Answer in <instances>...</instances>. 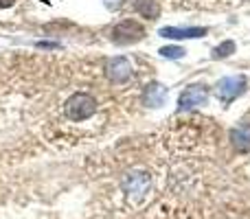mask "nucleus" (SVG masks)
<instances>
[{"label":"nucleus","mask_w":250,"mask_h":219,"mask_svg":"<svg viewBox=\"0 0 250 219\" xmlns=\"http://www.w3.org/2000/svg\"><path fill=\"white\" fill-rule=\"evenodd\" d=\"M64 112L70 120H86L97 112V99L88 92H77L64 105Z\"/></svg>","instance_id":"1"},{"label":"nucleus","mask_w":250,"mask_h":219,"mask_svg":"<svg viewBox=\"0 0 250 219\" xmlns=\"http://www.w3.org/2000/svg\"><path fill=\"white\" fill-rule=\"evenodd\" d=\"M145 29L138 24L136 20H123L121 24H117L112 29V42L117 44H134L138 40H143Z\"/></svg>","instance_id":"2"},{"label":"nucleus","mask_w":250,"mask_h":219,"mask_svg":"<svg viewBox=\"0 0 250 219\" xmlns=\"http://www.w3.org/2000/svg\"><path fill=\"white\" fill-rule=\"evenodd\" d=\"M244 90H246V79L244 77H224V79H220V83L215 88L217 99L222 103H230L239 95H244Z\"/></svg>","instance_id":"3"},{"label":"nucleus","mask_w":250,"mask_h":219,"mask_svg":"<svg viewBox=\"0 0 250 219\" xmlns=\"http://www.w3.org/2000/svg\"><path fill=\"white\" fill-rule=\"evenodd\" d=\"M208 99V90L207 86H200V83H193V86L185 88V92L178 99V110H193L198 105H204Z\"/></svg>","instance_id":"4"},{"label":"nucleus","mask_w":250,"mask_h":219,"mask_svg":"<svg viewBox=\"0 0 250 219\" xmlns=\"http://www.w3.org/2000/svg\"><path fill=\"white\" fill-rule=\"evenodd\" d=\"M105 75L112 83H125L132 77V64L127 57H114L105 64Z\"/></svg>","instance_id":"5"},{"label":"nucleus","mask_w":250,"mask_h":219,"mask_svg":"<svg viewBox=\"0 0 250 219\" xmlns=\"http://www.w3.org/2000/svg\"><path fill=\"white\" fill-rule=\"evenodd\" d=\"M158 35L167 40H193V38H202L207 35V29H200V26H163L158 31Z\"/></svg>","instance_id":"6"},{"label":"nucleus","mask_w":250,"mask_h":219,"mask_svg":"<svg viewBox=\"0 0 250 219\" xmlns=\"http://www.w3.org/2000/svg\"><path fill=\"white\" fill-rule=\"evenodd\" d=\"M143 99H145V103L149 108H160L165 103V99H167V88L163 83H149V86H145Z\"/></svg>","instance_id":"7"},{"label":"nucleus","mask_w":250,"mask_h":219,"mask_svg":"<svg viewBox=\"0 0 250 219\" xmlns=\"http://www.w3.org/2000/svg\"><path fill=\"white\" fill-rule=\"evenodd\" d=\"M230 142H233V147L237 151H242V154L250 151V125H239V127H235L233 132H230Z\"/></svg>","instance_id":"8"},{"label":"nucleus","mask_w":250,"mask_h":219,"mask_svg":"<svg viewBox=\"0 0 250 219\" xmlns=\"http://www.w3.org/2000/svg\"><path fill=\"white\" fill-rule=\"evenodd\" d=\"M134 7L143 18H149V20H156L160 16V4L156 0H136Z\"/></svg>","instance_id":"9"},{"label":"nucleus","mask_w":250,"mask_h":219,"mask_svg":"<svg viewBox=\"0 0 250 219\" xmlns=\"http://www.w3.org/2000/svg\"><path fill=\"white\" fill-rule=\"evenodd\" d=\"M147 184H149V180H147L143 173H134L132 178H127V180H125V191H127L129 195H132V193L143 195V191L147 189Z\"/></svg>","instance_id":"10"},{"label":"nucleus","mask_w":250,"mask_h":219,"mask_svg":"<svg viewBox=\"0 0 250 219\" xmlns=\"http://www.w3.org/2000/svg\"><path fill=\"white\" fill-rule=\"evenodd\" d=\"M233 53H235V42L233 40H226L220 46L213 48V60H226V57H230Z\"/></svg>","instance_id":"11"},{"label":"nucleus","mask_w":250,"mask_h":219,"mask_svg":"<svg viewBox=\"0 0 250 219\" xmlns=\"http://www.w3.org/2000/svg\"><path fill=\"white\" fill-rule=\"evenodd\" d=\"M158 53L163 57H167V60H180V57H185L187 51L182 46H163Z\"/></svg>","instance_id":"12"},{"label":"nucleus","mask_w":250,"mask_h":219,"mask_svg":"<svg viewBox=\"0 0 250 219\" xmlns=\"http://www.w3.org/2000/svg\"><path fill=\"white\" fill-rule=\"evenodd\" d=\"M104 2H105V7H108L110 11H117V9H121L123 0H104Z\"/></svg>","instance_id":"13"},{"label":"nucleus","mask_w":250,"mask_h":219,"mask_svg":"<svg viewBox=\"0 0 250 219\" xmlns=\"http://www.w3.org/2000/svg\"><path fill=\"white\" fill-rule=\"evenodd\" d=\"M38 46L40 48H55L57 44H53V42H38Z\"/></svg>","instance_id":"14"},{"label":"nucleus","mask_w":250,"mask_h":219,"mask_svg":"<svg viewBox=\"0 0 250 219\" xmlns=\"http://www.w3.org/2000/svg\"><path fill=\"white\" fill-rule=\"evenodd\" d=\"M13 2H16V0H0V7H2V9L4 7H11Z\"/></svg>","instance_id":"15"}]
</instances>
